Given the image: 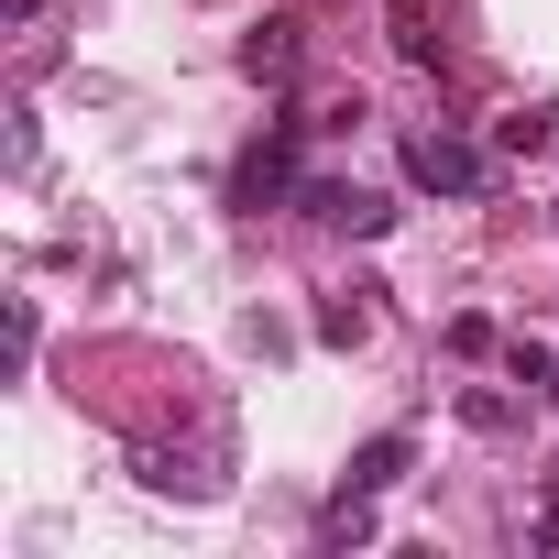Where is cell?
<instances>
[{"instance_id": "cell-1", "label": "cell", "mask_w": 559, "mask_h": 559, "mask_svg": "<svg viewBox=\"0 0 559 559\" xmlns=\"http://www.w3.org/2000/svg\"><path fill=\"white\" fill-rule=\"evenodd\" d=\"M406 176H417L428 198H483V143H461V132H406Z\"/></svg>"}, {"instance_id": "cell-2", "label": "cell", "mask_w": 559, "mask_h": 559, "mask_svg": "<svg viewBox=\"0 0 559 559\" xmlns=\"http://www.w3.org/2000/svg\"><path fill=\"white\" fill-rule=\"evenodd\" d=\"M297 198H308V209H319L330 230H352V241H384V230H395V209H384L373 187H352V176H308Z\"/></svg>"}, {"instance_id": "cell-3", "label": "cell", "mask_w": 559, "mask_h": 559, "mask_svg": "<svg viewBox=\"0 0 559 559\" xmlns=\"http://www.w3.org/2000/svg\"><path fill=\"white\" fill-rule=\"evenodd\" d=\"M297 132H308V121H274V143H263V154L241 165V187H230L241 209H274V198L297 187Z\"/></svg>"}, {"instance_id": "cell-4", "label": "cell", "mask_w": 559, "mask_h": 559, "mask_svg": "<svg viewBox=\"0 0 559 559\" xmlns=\"http://www.w3.org/2000/svg\"><path fill=\"white\" fill-rule=\"evenodd\" d=\"M297 56H308V45H297V23H286V12L241 34V78H263V88H286V78H297Z\"/></svg>"}, {"instance_id": "cell-5", "label": "cell", "mask_w": 559, "mask_h": 559, "mask_svg": "<svg viewBox=\"0 0 559 559\" xmlns=\"http://www.w3.org/2000/svg\"><path fill=\"white\" fill-rule=\"evenodd\" d=\"M132 483H143V493H198V504L219 493V472L187 461V450H132Z\"/></svg>"}, {"instance_id": "cell-6", "label": "cell", "mask_w": 559, "mask_h": 559, "mask_svg": "<svg viewBox=\"0 0 559 559\" xmlns=\"http://www.w3.org/2000/svg\"><path fill=\"white\" fill-rule=\"evenodd\" d=\"M548 143H559V110H548V99H537V110H504V121H493V154H515V165H526V154H548Z\"/></svg>"}, {"instance_id": "cell-7", "label": "cell", "mask_w": 559, "mask_h": 559, "mask_svg": "<svg viewBox=\"0 0 559 559\" xmlns=\"http://www.w3.org/2000/svg\"><path fill=\"white\" fill-rule=\"evenodd\" d=\"M395 472H406V439H362V450H352V472H341V493H384Z\"/></svg>"}, {"instance_id": "cell-8", "label": "cell", "mask_w": 559, "mask_h": 559, "mask_svg": "<svg viewBox=\"0 0 559 559\" xmlns=\"http://www.w3.org/2000/svg\"><path fill=\"white\" fill-rule=\"evenodd\" d=\"M384 23H395V56H406V67H439V34H428V0H384Z\"/></svg>"}, {"instance_id": "cell-9", "label": "cell", "mask_w": 559, "mask_h": 559, "mask_svg": "<svg viewBox=\"0 0 559 559\" xmlns=\"http://www.w3.org/2000/svg\"><path fill=\"white\" fill-rule=\"evenodd\" d=\"M319 537H330V548H362V537H373V493H341V504L319 515Z\"/></svg>"}, {"instance_id": "cell-10", "label": "cell", "mask_w": 559, "mask_h": 559, "mask_svg": "<svg viewBox=\"0 0 559 559\" xmlns=\"http://www.w3.org/2000/svg\"><path fill=\"white\" fill-rule=\"evenodd\" d=\"M362 330H373V308H352V297H330V308H319V341H330V352H352Z\"/></svg>"}, {"instance_id": "cell-11", "label": "cell", "mask_w": 559, "mask_h": 559, "mask_svg": "<svg viewBox=\"0 0 559 559\" xmlns=\"http://www.w3.org/2000/svg\"><path fill=\"white\" fill-rule=\"evenodd\" d=\"M537 548H559V483L537 493Z\"/></svg>"}, {"instance_id": "cell-12", "label": "cell", "mask_w": 559, "mask_h": 559, "mask_svg": "<svg viewBox=\"0 0 559 559\" xmlns=\"http://www.w3.org/2000/svg\"><path fill=\"white\" fill-rule=\"evenodd\" d=\"M0 12H12V23H34V12H45V0H0Z\"/></svg>"}, {"instance_id": "cell-13", "label": "cell", "mask_w": 559, "mask_h": 559, "mask_svg": "<svg viewBox=\"0 0 559 559\" xmlns=\"http://www.w3.org/2000/svg\"><path fill=\"white\" fill-rule=\"evenodd\" d=\"M548 406H559V352H548Z\"/></svg>"}]
</instances>
